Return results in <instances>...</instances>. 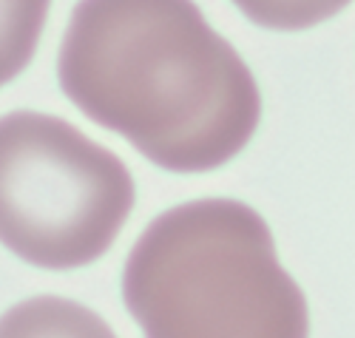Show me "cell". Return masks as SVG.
<instances>
[{"mask_svg": "<svg viewBox=\"0 0 355 338\" xmlns=\"http://www.w3.org/2000/svg\"><path fill=\"white\" fill-rule=\"evenodd\" d=\"M134 208L125 162L71 122L12 111L0 117V244L43 270L97 262Z\"/></svg>", "mask_w": 355, "mask_h": 338, "instance_id": "cell-3", "label": "cell"}, {"mask_svg": "<svg viewBox=\"0 0 355 338\" xmlns=\"http://www.w3.org/2000/svg\"><path fill=\"white\" fill-rule=\"evenodd\" d=\"M0 338H116L114 330L88 307L60 298L35 296L0 316Z\"/></svg>", "mask_w": 355, "mask_h": 338, "instance_id": "cell-4", "label": "cell"}, {"mask_svg": "<svg viewBox=\"0 0 355 338\" xmlns=\"http://www.w3.org/2000/svg\"><path fill=\"white\" fill-rule=\"evenodd\" d=\"M256 26L276 32H302L336 17L349 0H233Z\"/></svg>", "mask_w": 355, "mask_h": 338, "instance_id": "cell-6", "label": "cell"}, {"mask_svg": "<svg viewBox=\"0 0 355 338\" xmlns=\"http://www.w3.org/2000/svg\"><path fill=\"white\" fill-rule=\"evenodd\" d=\"M123 298L145 338H307L302 287L282 267L259 213L236 199H196L137 239Z\"/></svg>", "mask_w": 355, "mask_h": 338, "instance_id": "cell-2", "label": "cell"}, {"mask_svg": "<svg viewBox=\"0 0 355 338\" xmlns=\"http://www.w3.org/2000/svg\"><path fill=\"white\" fill-rule=\"evenodd\" d=\"M49 6L51 0H0V88L32 63Z\"/></svg>", "mask_w": 355, "mask_h": 338, "instance_id": "cell-5", "label": "cell"}, {"mask_svg": "<svg viewBox=\"0 0 355 338\" xmlns=\"http://www.w3.org/2000/svg\"><path fill=\"white\" fill-rule=\"evenodd\" d=\"M57 77L88 119L173 174L230 162L261 117L256 77L193 0H80Z\"/></svg>", "mask_w": 355, "mask_h": 338, "instance_id": "cell-1", "label": "cell"}]
</instances>
